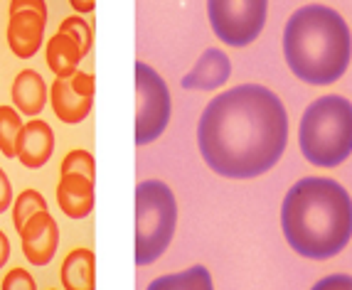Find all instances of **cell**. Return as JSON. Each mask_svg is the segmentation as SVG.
<instances>
[{
  "mask_svg": "<svg viewBox=\"0 0 352 290\" xmlns=\"http://www.w3.org/2000/svg\"><path fill=\"white\" fill-rule=\"evenodd\" d=\"M57 204L62 209V214L69 216V219L89 216L91 209H94V182L76 172L59 175Z\"/></svg>",
  "mask_w": 352,
  "mask_h": 290,
  "instance_id": "obj_12",
  "label": "cell"
},
{
  "mask_svg": "<svg viewBox=\"0 0 352 290\" xmlns=\"http://www.w3.org/2000/svg\"><path fill=\"white\" fill-rule=\"evenodd\" d=\"M57 32L69 35L72 40L79 45V49H82L84 57H87L89 49H91V42H94V30H91V25H89L82 15H69V18H65Z\"/></svg>",
  "mask_w": 352,
  "mask_h": 290,
  "instance_id": "obj_20",
  "label": "cell"
},
{
  "mask_svg": "<svg viewBox=\"0 0 352 290\" xmlns=\"http://www.w3.org/2000/svg\"><path fill=\"white\" fill-rule=\"evenodd\" d=\"M50 104H52L54 116L67 126H76L91 113L94 99L91 96H79L72 89L69 79H54L50 84Z\"/></svg>",
  "mask_w": 352,
  "mask_h": 290,
  "instance_id": "obj_13",
  "label": "cell"
},
{
  "mask_svg": "<svg viewBox=\"0 0 352 290\" xmlns=\"http://www.w3.org/2000/svg\"><path fill=\"white\" fill-rule=\"evenodd\" d=\"M37 212H47L45 197L37 190H23L12 202V224H15V229L20 232L25 227V221Z\"/></svg>",
  "mask_w": 352,
  "mask_h": 290,
  "instance_id": "obj_19",
  "label": "cell"
},
{
  "mask_svg": "<svg viewBox=\"0 0 352 290\" xmlns=\"http://www.w3.org/2000/svg\"><path fill=\"white\" fill-rule=\"evenodd\" d=\"M0 290H37L35 278L30 276L25 268H10L3 278V285Z\"/></svg>",
  "mask_w": 352,
  "mask_h": 290,
  "instance_id": "obj_22",
  "label": "cell"
},
{
  "mask_svg": "<svg viewBox=\"0 0 352 290\" xmlns=\"http://www.w3.org/2000/svg\"><path fill=\"white\" fill-rule=\"evenodd\" d=\"M69 84H72V89L79 93V96H91V99H94V91H96L94 74H87V71H76V74L69 79Z\"/></svg>",
  "mask_w": 352,
  "mask_h": 290,
  "instance_id": "obj_23",
  "label": "cell"
},
{
  "mask_svg": "<svg viewBox=\"0 0 352 290\" xmlns=\"http://www.w3.org/2000/svg\"><path fill=\"white\" fill-rule=\"evenodd\" d=\"M69 5L74 8L79 15H87L96 8V0H69Z\"/></svg>",
  "mask_w": 352,
  "mask_h": 290,
  "instance_id": "obj_27",
  "label": "cell"
},
{
  "mask_svg": "<svg viewBox=\"0 0 352 290\" xmlns=\"http://www.w3.org/2000/svg\"><path fill=\"white\" fill-rule=\"evenodd\" d=\"M52 290H57V288H52Z\"/></svg>",
  "mask_w": 352,
  "mask_h": 290,
  "instance_id": "obj_29",
  "label": "cell"
},
{
  "mask_svg": "<svg viewBox=\"0 0 352 290\" xmlns=\"http://www.w3.org/2000/svg\"><path fill=\"white\" fill-rule=\"evenodd\" d=\"M177 229V202L160 180L135 187V263L151 266L168 251Z\"/></svg>",
  "mask_w": 352,
  "mask_h": 290,
  "instance_id": "obj_5",
  "label": "cell"
},
{
  "mask_svg": "<svg viewBox=\"0 0 352 290\" xmlns=\"http://www.w3.org/2000/svg\"><path fill=\"white\" fill-rule=\"evenodd\" d=\"M54 153V131L50 123L32 118L30 123H23L15 140V157L30 170H40L50 163Z\"/></svg>",
  "mask_w": 352,
  "mask_h": 290,
  "instance_id": "obj_9",
  "label": "cell"
},
{
  "mask_svg": "<svg viewBox=\"0 0 352 290\" xmlns=\"http://www.w3.org/2000/svg\"><path fill=\"white\" fill-rule=\"evenodd\" d=\"M18 234L20 241H23V254L28 263L42 268L54 258L59 246V224L50 212L32 214Z\"/></svg>",
  "mask_w": 352,
  "mask_h": 290,
  "instance_id": "obj_8",
  "label": "cell"
},
{
  "mask_svg": "<svg viewBox=\"0 0 352 290\" xmlns=\"http://www.w3.org/2000/svg\"><path fill=\"white\" fill-rule=\"evenodd\" d=\"M50 101V87L35 69H23L12 82V104L23 116H37Z\"/></svg>",
  "mask_w": 352,
  "mask_h": 290,
  "instance_id": "obj_14",
  "label": "cell"
},
{
  "mask_svg": "<svg viewBox=\"0 0 352 290\" xmlns=\"http://www.w3.org/2000/svg\"><path fill=\"white\" fill-rule=\"evenodd\" d=\"M45 57H47V67L57 79H72L79 71V62H82L84 54L69 35L57 32L47 40Z\"/></svg>",
  "mask_w": 352,
  "mask_h": 290,
  "instance_id": "obj_16",
  "label": "cell"
},
{
  "mask_svg": "<svg viewBox=\"0 0 352 290\" xmlns=\"http://www.w3.org/2000/svg\"><path fill=\"white\" fill-rule=\"evenodd\" d=\"M23 118L12 106H0V153L6 157H15V140H18Z\"/></svg>",
  "mask_w": 352,
  "mask_h": 290,
  "instance_id": "obj_18",
  "label": "cell"
},
{
  "mask_svg": "<svg viewBox=\"0 0 352 290\" xmlns=\"http://www.w3.org/2000/svg\"><path fill=\"white\" fill-rule=\"evenodd\" d=\"M311 290H352V276L335 273V276H328V278L318 280Z\"/></svg>",
  "mask_w": 352,
  "mask_h": 290,
  "instance_id": "obj_24",
  "label": "cell"
},
{
  "mask_svg": "<svg viewBox=\"0 0 352 290\" xmlns=\"http://www.w3.org/2000/svg\"><path fill=\"white\" fill-rule=\"evenodd\" d=\"M170 121V91L158 71L135 62V145H151Z\"/></svg>",
  "mask_w": 352,
  "mask_h": 290,
  "instance_id": "obj_6",
  "label": "cell"
},
{
  "mask_svg": "<svg viewBox=\"0 0 352 290\" xmlns=\"http://www.w3.org/2000/svg\"><path fill=\"white\" fill-rule=\"evenodd\" d=\"M12 204V185L10 177L6 175V170L0 168V214L6 212L8 207Z\"/></svg>",
  "mask_w": 352,
  "mask_h": 290,
  "instance_id": "obj_26",
  "label": "cell"
},
{
  "mask_svg": "<svg viewBox=\"0 0 352 290\" xmlns=\"http://www.w3.org/2000/svg\"><path fill=\"white\" fill-rule=\"evenodd\" d=\"M146 290H214V283L205 266H192L188 271L160 276Z\"/></svg>",
  "mask_w": 352,
  "mask_h": 290,
  "instance_id": "obj_17",
  "label": "cell"
},
{
  "mask_svg": "<svg viewBox=\"0 0 352 290\" xmlns=\"http://www.w3.org/2000/svg\"><path fill=\"white\" fill-rule=\"evenodd\" d=\"M286 143V106L258 84H241L214 96L197 123L202 160L229 180H252L269 172L278 165Z\"/></svg>",
  "mask_w": 352,
  "mask_h": 290,
  "instance_id": "obj_1",
  "label": "cell"
},
{
  "mask_svg": "<svg viewBox=\"0 0 352 290\" xmlns=\"http://www.w3.org/2000/svg\"><path fill=\"white\" fill-rule=\"evenodd\" d=\"M20 10L40 12V15L47 18V3H45V0H10V15L12 12H20Z\"/></svg>",
  "mask_w": 352,
  "mask_h": 290,
  "instance_id": "obj_25",
  "label": "cell"
},
{
  "mask_svg": "<svg viewBox=\"0 0 352 290\" xmlns=\"http://www.w3.org/2000/svg\"><path fill=\"white\" fill-rule=\"evenodd\" d=\"M45 25H47V18L40 15V12H32V10L12 12L6 32L10 52L20 59L35 57L40 52L42 40H45Z\"/></svg>",
  "mask_w": 352,
  "mask_h": 290,
  "instance_id": "obj_10",
  "label": "cell"
},
{
  "mask_svg": "<svg viewBox=\"0 0 352 290\" xmlns=\"http://www.w3.org/2000/svg\"><path fill=\"white\" fill-rule=\"evenodd\" d=\"M10 258V238L6 236V232H0V268L6 266Z\"/></svg>",
  "mask_w": 352,
  "mask_h": 290,
  "instance_id": "obj_28",
  "label": "cell"
},
{
  "mask_svg": "<svg viewBox=\"0 0 352 290\" xmlns=\"http://www.w3.org/2000/svg\"><path fill=\"white\" fill-rule=\"evenodd\" d=\"M281 229L298 256L333 258L352 238L350 194L330 177H303L283 197Z\"/></svg>",
  "mask_w": 352,
  "mask_h": 290,
  "instance_id": "obj_2",
  "label": "cell"
},
{
  "mask_svg": "<svg viewBox=\"0 0 352 290\" xmlns=\"http://www.w3.org/2000/svg\"><path fill=\"white\" fill-rule=\"evenodd\" d=\"M65 290H96V256L91 249H72L59 268Z\"/></svg>",
  "mask_w": 352,
  "mask_h": 290,
  "instance_id": "obj_15",
  "label": "cell"
},
{
  "mask_svg": "<svg viewBox=\"0 0 352 290\" xmlns=\"http://www.w3.org/2000/svg\"><path fill=\"white\" fill-rule=\"evenodd\" d=\"M283 57L300 82L313 87L335 84L352 57L350 27L333 8H298L283 27Z\"/></svg>",
  "mask_w": 352,
  "mask_h": 290,
  "instance_id": "obj_3",
  "label": "cell"
},
{
  "mask_svg": "<svg viewBox=\"0 0 352 290\" xmlns=\"http://www.w3.org/2000/svg\"><path fill=\"white\" fill-rule=\"evenodd\" d=\"M269 0H207L214 35L229 47H249L266 25Z\"/></svg>",
  "mask_w": 352,
  "mask_h": 290,
  "instance_id": "obj_7",
  "label": "cell"
},
{
  "mask_svg": "<svg viewBox=\"0 0 352 290\" xmlns=\"http://www.w3.org/2000/svg\"><path fill=\"white\" fill-rule=\"evenodd\" d=\"M67 172H76V175H84L87 180L94 182L96 177V163H94V155L89 150H82V148H76V150H69L59 165V175H67Z\"/></svg>",
  "mask_w": 352,
  "mask_h": 290,
  "instance_id": "obj_21",
  "label": "cell"
},
{
  "mask_svg": "<svg viewBox=\"0 0 352 290\" xmlns=\"http://www.w3.org/2000/svg\"><path fill=\"white\" fill-rule=\"evenodd\" d=\"M229 74H232L229 57L217 47H210L195 62L192 69L182 76V89H188V91H212V89L224 87Z\"/></svg>",
  "mask_w": 352,
  "mask_h": 290,
  "instance_id": "obj_11",
  "label": "cell"
},
{
  "mask_svg": "<svg viewBox=\"0 0 352 290\" xmlns=\"http://www.w3.org/2000/svg\"><path fill=\"white\" fill-rule=\"evenodd\" d=\"M300 153L311 165L338 168L352 153V104L345 96H320L305 109L298 128Z\"/></svg>",
  "mask_w": 352,
  "mask_h": 290,
  "instance_id": "obj_4",
  "label": "cell"
}]
</instances>
